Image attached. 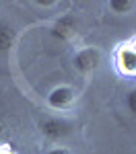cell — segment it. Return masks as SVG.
<instances>
[{
	"label": "cell",
	"mask_w": 136,
	"mask_h": 154,
	"mask_svg": "<svg viewBox=\"0 0 136 154\" xmlns=\"http://www.w3.org/2000/svg\"><path fill=\"white\" fill-rule=\"evenodd\" d=\"M72 130H74L72 123L64 117H46L39 123L41 136L46 140H49V142H60V140H64Z\"/></svg>",
	"instance_id": "1"
},
{
	"label": "cell",
	"mask_w": 136,
	"mask_h": 154,
	"mask_svg": "<svg viewBox=\"0 0 136 154\" xmlns=\"http://www.w3.org/2000/svg\"><path fill=\"white\" fill-rule=\"evenodd\" d=\"M76 33H78V19L72 12H66V14L58 17L56 23L49 29V35L56 41H70Z\"/></svg>",
	"instance_id": "2"
},
{
	"label": "cell",
	"mask_w": 136,
	"mask_h": 154,
	"mask_svg": "<svg viewBox=\"0 0 136 154\" xmlns=\"http://www.w3.org/2000/svg\"><path fill=\"white\" fill-rule=\"evenodd\" d=\"M74 70L81 74H89V72L97 70L101 64V51L97 48H83L74 54Z\"/></svg>",
	"instance_id": "3"
},
{
	"label": "cell",
	"mask_w": 136,
	"mask_h": 154,
	"mask_svg": "<svg viewBox=\"0 0 136 154\" xmlns=\"http://www.w3.org/2000/svg\"><path fill=\"white\" fill-rule=\"evenodd\" d=\"M74 99H76V91H74L72 86L60 84V86H54L48 93L46 103H48L52 109H68V107L74 103Z\"/></svg>",
	"instance_id": "4"
},
{
	"label": "cell",
	"mask_w": 136,
	"mask_h": 154,
	"mask_svg": "<svg viewBox=\"0 0 136 154\" xmlns=\"http://www.w3.org/2000/svg\"><path fill=\"white\" fill-rule=\"evenodd\" d=\"M115 66L124 76H136V51L124 43L115 54Z\"/></svg>",
	"instance_id": "5"
},
{
	"label": "cell",
	"mask_w": 136,
	"mask_h": 154,
	"mask_svg": "<svg viewBox=\"0 0 136 154\" xmlns=\"http://www.w3.org/2000/svg\"><path fill=\"white\" fill-rule=\"evenodd\" d=\"M17 41V29L8 21H0V54L11 51Z\"/></svg>",
	"instance_id": "6"
},
{
	"label": "cell",
	"mask_w": 136,
	"mask_h": 154,
	"mask_svg": "<svg viewBox=\"0 0 136 154\" xmlns=\"http://www.w3.org/2000/svg\"><path fill=\"white\" fill-rule=\"evenodd\" d=\"M107 8L115 14H130L136 8V2H132V0H109Z\"/></svg>",
	"instance_id": "7"
},
{
	"label": "cell",
	"mask_w": 136,
	"mask_h": 154,
	"mask_svg": "<svg viewBox=\"0 0 136 154\" xmlns=\"http://www.w3.org/2000/svg\"><path fill=\"white\" fill-rule=\"evenodd\" d=\"M124 103H126V109H128L132 115H136V88H132V91H128V93H126Z\"/></svg>",
	"instance_id": "8"
},
{
	"label": "cell",
	"mask_w": 136,
	"mask_h": 154,
	"mask_svg": "<svg viewBox=\"0 0 136 154\" xmlns=\"http://www.w3.org/2000/svg\"><path fill=\"white\" fill-rule=\"evenodd\" d=\"M46 154H70V150L66 146H52Z\"/></svg>",
	"instance_id": "9"
},
{
	"label": "cell",
	"mask_w": 136,
	"mask_h": 154,
	"mask_svg": "<svg viewBox=\"0 0 136 154\" xmlns=\"http://www.w3.org/2000/svg\"><path fill=\"white\" fill-rule=\"evenodd\" d=\"M128 45H130V48H132V49H134V51H136V37H134V39H132V41H130V43H128Z\"/></svg>",
	"instance_id": "10"
},
{
	"label": "cell",
	"mask_w": 136,
	"mask_h": 154,
	"mask_svg": "<svg viewBox=\"0 0 136 154\" xmlns=\"http://www.w3.org/2000/svg\"><path fill=\"white\" fill-rule=\"evenodd\" d=\"M0 154H11V152H8V150H2V152H0Z\"/></svg>",
	"instance_id": "11"
}]
</instances>
